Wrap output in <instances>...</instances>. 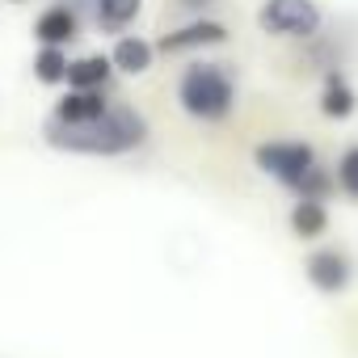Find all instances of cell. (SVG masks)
I'll list each match as a JSON object with an SVG mask.
<instances>
[{
	"instance_id": "obj_1",
	"label": "cell",
	"mask_w": 358,
	"mask_h": 358,
	"mask_svg": "<svg viewBox=\"0 0 358 358\" xmlns=\"http://www.w3.org/2000/svg\"><path fill=\"white\" fill-rule=\"evenodd\" d=\"M43 139L55 152H72V156H127V152L148 143V118L127 101H110V110L93 122H55V118H47Z\"/></svg>"
},
{
	"instance_id": "obj_2",
	"label": "cell",
	"mask_w": 358,
	"mask_h": 358,
	"mask_svg": "<svg viewBox=\"0 0 358 358\" xmlns=\"http://www.w3.org/2000/svg\"><path fill=\"white\" fill-rule=\"evenodd\" d=\"M177 106L194 122H224L236 110V76L228 64H190L177 76Z\"/></svg>"
},
{
	"instance_id": "obj_3",
	"label": "cell",
	"mask_w": 358,
	"mask_h": 358,
	"mask_svg": "<svg viewBox=\"0 0 358 358\" xmlns=\"http://www.w3.org/2000/svg\"><path fill=\"white\" fill-rule=\"evenodd\" d=\"M253 164L295 194L303 186V177L320 164V156H316V148L308 139H266V143L253 148Z\"/></svg>"
},
{
	"instance_id": "obj_4",
	"label": "cell",
	"mask_w": 358,
	"mask_h": 358,
	"mask_svg": "<svg viewBox=\"0 0 358 358\" xmlns=\"http://www.w3.org/2000/svg\"><path fill=\"white\" fill-rule=\"evenodd\" d=\"M320 26H324V13L316 0H262V9H257V30L270 38L312 43Z\"/></svg>"
},
{
	"instance_id": "obj_5",
	"label": "cell",
	"mask_w": 358,
	"mask_h": 358,
	"mask_svg": "<svg viewBox=\"0 0 358 358\" xmlns=\"http://www.w3.org/2000/svg\"><path fill=\"white\" fill-rule=\"evenodd\" d=\"M303 274H308V282H312L320 295H341V291L350 287V278H354V262H350V253H345V249L324 245V249L308 253Z\"/></svg>"
},
{
	"instance_id": "obj_6",
	"label": "cell",
	"mask_w": 358,
	"mask_h": 358,
	"mask_svg": "<svg viewBox=\"0 0 358 358\" xmlns=\"http://www.w3.org/2000/svg\"><path fill=\"white\" fill-rule=\"evenodd\" d=\"M228 43V26L224 22H211V17H194L190 26L173 30L156 43V51L164 55H182V51H203V47H224Z\"/></svg>"
},
{
	"instance_id": "obj_7",
	"label": "cell",
	"mask_w": 358,
	"mask_h": 358,
	"mask_svg": "<svg viewBox=\"0 0 358 358\" xmlns=\"http://www.w3.org/2000/svg\"><path fill=\"white\" fill-rule=\"evenodd\" d=\"M106 110H110L106 89H68V93L55 101L51 118H55V122H93V118H101Z\"/></svg>"
},
{
	"instance_id": "obj_8",
	"label": "cell",
	"mask_w": 358,
	"mask_h": 358,
	"mask_svg": "<svg viewBox=\"0 0 358 358\" xmlns=\"http://www.w3.org/2000/svg\"><path fill=\"white\" fill-rule=\"evenodd\" d=\"M34 38L43 47H68L80 38V13L72 5H51L38 22H34Z\"/></svg>"
},
{
	"instance_id": "obj_9",
	"label": "cell",
	"mask_w": 358,
	"mask_h": 358,
	"mask_svg": "<svg viewBox=\"0 0 358 358\" xmlns=\"http://www.w3.org/2000/svg\"><path fill=\"white\" fill-rule=\"evenodd\" d=\"M358 110V93H354V85L345 80V72L341 68H333V72H324V85H320V114L324 118H350Z\"/></svg>"
},
{
	"instance_id": "obj_10",
	"label": "cell",
	"mask_w": 358,
	"mask_h": 358,
	"mask_svg": "<svg viewBox=\"0 0 358 358\" xmlns=\"http://www.w3.org/2000/svg\"><path fill=\"white\" fill-rule=\"evenodd\" d=\"M152 59H156V47H152L148 38H139V34H122V38L114 43V51H110V64H114V72H122V76H143V72L152 68Z\"/></svg>"
},
{
	"instance_id": "obj_11",
	"label": "cell",
	"mask_w": 358,
	"mask_h": 358,
	"mask_svg": "<svg viewBox=\"0 0 358 358\" xmlns=\"http://www.w3.org/2000/svg\"><path fill=\"white\" fill-rule=\"evenodd\" d=\"M114 76L110 55H80L68 64V89H106Z\"/></svg>"
},
{
	"instance_id": "obj_12",
	"label": "cell",
	"mask_w": 358,
	"mask_h": 358,
	"mask_svg": "<svg viewBox=\"0 0 358 358\" xmlns=\"http://www.w3.org/2000/svg\"><path fill=\"white\" fill-rule=\"evenodd\" d=\"M143 9V0H93V22L106 34H122Z\"/></svg>"
},
{
	"instance_id": "obj_13",
	"label": "cell",
	"mask_w": 358,
	"mask_h": 358,
	"mask_svg": "<svg viewBox=\"0 0 358 358\" xmlns=\"http://www.w3.org/2000/svg\"><path fill=\"white\" fill-rule=\"evenodd\" d=\"M324 228H329V211H324V203L295 199V207H291V232H295L299 241H320Z\"/></svg>"
},
{
	"instance_id": "obj_14",
	"label": "cell",
	"mask_w": 358,
	"mask_h": 358,
	"mask_svg": "<svg viewBox=\"0 0 358 358\" xmlns=\"http://www.w3.org/2000/svg\"><path fill=\"white\" fill-rule=\"evenodd\" d=\"M68 51L64 47H43L38 55H34V76L43 80V85H68Z\"/></svg>"
},
{
	"instance_id": "obj_15",
	"label": "cell",
	"mask_w": 358,
	"mask_h": 358,
	"mask_svg": "<svg viewBox=\"0 0 358 358\" xmlns=\"http://www.w3.org/2000/svg\"><path fill=\"white\" fill-rule=\"evenodd\" d=\"M333 182H337V190H341L350 203H358V143H350V148L337 156V164H333Z\"/></svg>"
},
{
	"instance_id": "obj_16",
	"label": "cell",
	"mask_w": 358,
	"mask_h": 358,
	"mask_svg": "<svg viewBox=\"0 0 358 358\" xmlns=\"http://www.w3.org/2000/svg\"><path fill=\"white\" fill-rule=\"evenodd\" d=\"M337 190V182H333V169H324V164H316L308 177H303V186L295 190V199H308V203H329V194Z\"/></svg>"
},
{
	"instance_id": "obj_17",
	"label": "cell",
	"mask_w": 358,
	"mask_h": 358,
	"mask_svg": "<svg viewBox=\"0 0 358 358\" xmlns=\"http://www.w3.org/2000/svg\"><path fill=\"white\" fill-rule=\"evenodd\" d=\"M177 5H182V9H190V13H199V17H203L207 9H215V5H220V0H177Z\"/></svg>"
},
{
	"instance_id": "obj_18",
	"label": "cell",
	"mask_w": 358,
	"mask_h": 358,
	"mask_svg": "<svg viewBox=\"0 0 358 358\" xmlns=\"http://www.w3.org/2000/svg\"><path fill=\"white\" fill-rule=\"evenodd\" d=\"M13 5H17V0H13Z\"/></svg>"
}]
</instances>
